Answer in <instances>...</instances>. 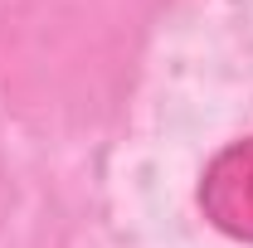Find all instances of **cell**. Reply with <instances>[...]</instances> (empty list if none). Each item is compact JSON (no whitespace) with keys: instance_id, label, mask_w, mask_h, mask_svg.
Returning <instances> with one entry per match:
<instances>
[{"instance_id":"6da1fadb","label":"cell","mask_w":253,"mask_h":248,"mask_svg":"<svg viewBox=\"0 0 253 248\" xmlns=\"http://www.w3.org/2000/svg\"><path fill=\"white\" fill-rule=\"evenodd\" d=\"M200 209H205V219H210L219 234L253 244V136L224 146V151L205 165Z\"/></svg>"}]
</instances>
